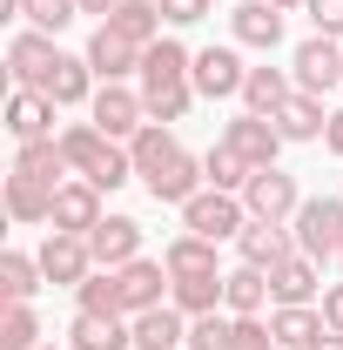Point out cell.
<instances>
[{
  "label": "cell",
  "mask_w": 343,
  "mask_h": 350,
  "mask_svg": "<svg viewBox=\"0 0 343 350\" xmlns=\"http://www.w3.org/2000/svg\"><path fill=\"white\" fill-rule=\"evenodd\" d=\"M276 337H269V323L262 317H236V337H229V350H269Z\"/></svg>",
  "instance_id": "7bdbcfd3"
},
{
  "label": "cell",
  "mask_w": 343,
  "mask_h": 350,
  "mask_svg": "<svg viewBox=\"0 0 343 350\" xmlns=\"http://www.w3.org/2000/svg\"><path fill=\"white\" fill-rule=\"evenodd\" d=\"M222 276H169V304L182 317H209V310H222Z\"/></svg>",
  "instance_id": "1f68e13d"
},
{
  "label": "cell",
  "mask_w": 343,
  "mask_h": 350,
  "mask_svg": "<svg viewBox=\"0 0 343 350\" xmlns=\"http://www.w3.org/2000/svg\"><path fill=\"white\" fill-rule=\"evenodd\" d=\"M330 269H337V276H343V250H337V262H330Z\"/></svg>",
  "instance_id": "681fc988"
},
{
  "label": "cell",
  "mask_w": 343,
  "mask_h": 350,
  "mask_svg": "<svg viewBox=\"0 0 343 350\" xmlns=\"http://www.w3.org/2000/svg\"><path fill=\"white\" fill-rule=\"evenodd\" d=\"M189 81L202 101H243V81H249V68H243V47L236 41H209L195 47V68H189Z\"/></svg>",
  "instance_id": "277c9868"
},
{
  "label": "cell",
  "mask_w": 343,
  "mask_h": 350,
  "mask_svg": "<svg viewBox=\"0 0 343 350\" xmlns=\"http://www.w3.org/2000/svg\"><path fill=\"white\" fill-rule=\"evenodd\" d=\"M87 250H94L101 269H122V262L141 256V222L135 216H101L94 229H87Z\"/></svg>",
  "instance_id": "d6986e66"
},
{
  "label": "cell",
  "mask_w": 343,
  "mask_h": 350,
  "mask_svg": "<svg viewBox=\"0 0 343 350\" xmlns=\"http://www.w3.org/2000/svg\"><path fill=\"white\" fill-rule=\"evenodd\" d=\"M276 129H283V142H323V129H330V108H323V94H290L276 115H269Z\"/></svg>",
  "instance_id": "d4e9b609"
},
{
  "label": "cell",
  "mask_w": 343,
  "mask_h": 350,
  "mask_svg": "<svg viewBox=\"0 0 343 350\" xmlns=\"http://www.w3.org/2000/svg\"><path fill=\"white\" fill-rule=\"evenodd\" d=\"M20 21L41 27V34H68L81 21V0H20Z\"/></svg>",
  "instance_id": "8d00e7d4"
},
{
  "label": "cell",
  "mask_w": 343,
  "mask_h": 350,
  "mask_svg": "<svg viewBox=\"0 0 343 350\" xmlns=\"http://www.w3.org/2000/svg\"><path fill=\"white\" fill-rule=\"evenodd\" d=\"M323 148H330V155H343V108H330V129H323Z\"/></svg>",
  "instance_id": "f6af8a7d"
},
{
  "label": "cell",
  "mask_w": 343,
  "mask_h": 350,
  "mask_svg": "<svg viewBox=\"0 0 343 350\" xmlns=\"http://www.w3.org/2000/svg\"><path fill=\"white\" fill-rule=\"evenodd\" d=\"M61 155H68V169L87 175L101 196H115L122 182H135V155H128V142L101 135L94 122H74V129H61Z\"/></svg>",
  "instance_id": "6da1fadb"
},
{
  "label": "cell",
  "mask_w": 343,
  "mask_h": 350,
  "mask_svg": "<svg viewBox=\"0 0 343 350\" xmlns=\"http://www.w3.org/2000/svg\"><path fill=\"white\" fill-rule=\"evenodd\" d=\"M182 229H189V236H209V243H236V236L249 229V209H243V196H229V189H202V196L182 202Z\"/></svg>",
  "instance_id": "3957f363"
},
{
  "label": "cell",
  "mask_w": 343,
  "mask_h": 350,
  "mask_svg": "<svg viewBox=\"0 0 343 350\" xmlns=\"http://www.w3.org/2000/svg\"><path fill=\"white\" fill-rule=\"evenodd\" d=\"M290 94H297V75H283V68L262 61V68H249V81H243V108L249 115H276Z\"/></svg>",
  "instance_id": "f546056e"
},
{
  "label": "cell",
  "mask_w": 343,
  "mask_h": 350,
  "mask_svg": "<svg viewBox=\"0 0 343 350\" xmlns=\"http://www.w3.org/2000/svg\"><path fill=\"white\" fill-rule=\"evenodd\" d=\"M74 310H94V317H122V283H115V269H94L81 290H74Z\"/></svg>",
  "instance_id": "74e56055"
},
{
  "label": "cell",
  "mask_w": 343,
  "mask_h": 350,
  "mask_svg": "<svg viewBox=\"0 0 343 350\" xmlns=\"http://www.w3.org/2000/svg\"><path fill=\"white\" fill-rule=\"evenodd\" d=\"M108 216L101 209V189L87 182V175H68L61 189H54V216H47V229H68V236H87L94 222Z\"/></svg>",
  "instance_id": "7c38bea8"
},
{
  "label": "cell",
  "mask_w": 343,
  "mask_h": 350,
  "mask_svg": "<svg viewBox=\"0 0 343 350\" xmlns=\"http://www.w3.org/2000/svg\"><path fill=\"white\" fill-rule=\"evenodd\" d=\"M283 256H297L290 222H249V229L236 236V262H249V269H276Z\"/></svg>",
  "instance_id": "44dd1931"
},
{
  "label": "cell",
  "mask_w": 343,
  "mask_h": 350,
  "mask_svg": "<svg viewBox=\"0 0 343 350\" xmlns=\"http://www.w3.org/2000/svg\"><path fill=\"white\" fill-rule=\"evenodd\" d=\"M0 202H7V216L20 222V229H41V222L54 216V189L20 182V175H7V182H0Z\"/></svg>",
  "instance_id": "f1b7e54d"
},
{
  "label": "cell",
  "mask_w": 343,
  "mask_h": 350,
  "mask_svg": "<svg viewBox=\"0 0 343 350\" xmlns=\"http://www.w3.org/2000/svg\"><path fill=\"white\" fill-rule=\"evenodd\" d=\"M128 323H135V350H189V317L175 304H155Z\"/></svg>",
  "instance_id": "cb8c5ba5"
},
{
  "label": "cell",
  "mask_w": 343,
  "mask_h": 350,
  "mask_svg": "<svg viewBox=\"0 0 343 350\" xmlns=\"http://www.w3.org/2000/svg\"><path fill=\"white\" fill-rule=\"evenodd\" d=\"M290 236H297L303 256L337 262V250H343V196H303V209H297V222H290Z\"/></svg>",
  "instance_id": "7a4b0ae2"
},
{
  "label": "cell",
  "mask_w": 343,
  "mask_h": 350,
  "mask_svg": "<svg viewBox=\"0 0 343 350\" xmlns=\"http://www.w3.org/2000/svg\"><path fill=\"white\" fill-rule=\"evenodd\" d=\"M215 250L222 243H209V236H169V250H162V262H169V276H222V262H215Z\"/></svg>",
  "instance_id": "83f0119b"
},
{
  "label": "cell",
  "mask_w": 343,
  "mask_h": 350,
  "mask_svg": "<svg viewBox=\"0 0 343 350\" xmlns=\"http://www.w3.org/2000/svg\"><path fill=\"white\" fill-rule=\"evenodd\" d=\"M155 7H162L169 27H195V21H209V14H215V0H155Z\"/></svg>",
  "instance_id": "60d3db41"
},
{
  "label": "cell",
  "mask_w": 343,
  "mask_h": 350,
  "mask_svg": "<svg viewBox=\"0 0 343 350\" xmlns=\"http://www.w3.org/2000/svg\"><path fill=\"white\" fill-rule=\"evenodd\" d=\"M101 27H115V34L135 41V47H155V41H162V7H155V0H122Z\"/></svg>",
  "instance_id": "4dcf8cb0"
},
{
  "label": "cell",
  "mask_w": 343,
  "mask_h": 350,
  "mask_svg": "<svg viewBox=\"0 0 343 350\" xmlns=\"http://www.w3.org/2000/svg\"><path fill=\"white\" fill-rule=\"evenodd\" d=\"M229 41L249 47V54H276V47H283V14H276L269 0H243V7H229Z\"/></svg>",
  "instance_id": "5bb4252c"
},
{
  "label": "cell",
  "mask_w": 343,
  "mask_h": 350,
  "mask_svg": "<svg viewBox=\"0 0 343 350\" xmlns=\"http://www.w3.org/2000/svg\"><path fill=\"white\" fill-rule=\"evenodd\" d=\"M243 209H249V222H297V209H303L297 175L256 169V175H249V189H243Z\"/></svg>",
  "instance_id": "52a82bcc"
},
{
  "label": "cell",
  "mask_w": 343,
  "mask_h": 350,
  "mask_svg": "<svg viewBox=\"0 0 343 350\" xmlns=\"http://www.w3.org/2000/svg\"><path fill=\"white\" fill-rule=\"evenodd\" d=\"M189 68H195V54L175 41V34H162L155 47H141V94H162V88H182L189 81ZM195 88V81H189Z\"/></svg>",
  "instance_id": "9a60e30c"
},
{
  "label": "cell",
  "mask_w": 343,
  "mask_h": 350,
  "mask_svg": "<svg viewBox=\"0 0 343 350\" xmlns=\"http://www.w3.org/2000/svg\"><path fill=\"white\" fill-rule=\"evenodd\" d=\"M269 7H276V14H303L310 0H269Z\"/></svg>",
  "instance_id": "c3c4849f"
},
{
  "label": "cell",
  "mask_w": 343,
  "mask_h": 350,
  "mask_svg": "<svg viewBox=\"0 0 343 350\" xmlns=\"http://www.w3.org/2000/svg\"><path fill=\"white\" fill-rule=\"evenodd\" d=\"M215 142H229L249 169H276V155H283V129H276L269 115H249V108H243V115H229Z\"/></svg>",
  "instance_id": "ba28073f"
},
{
  "label": "cell",
  "mask_w": 343,
  "mask_h": 350,
  "mask_svg": "<svg viewBox=\"0 0 343 350\" xmlns=\"http://www.w3.org/2000/svg\"><path fill=\"white\" fill-rule=\"evenodd\" d=\"M202 175H209V189H229V196H243L256 169H249V162H243V155H236L229 142H215L209 155H202Z\"/></svg>",
  "instance_id": "e575fe53"
},
{
  "label": "cell",
  "mask_w": 343,
  "mask_h": 350,
  "mask_svg": "<svg viewBox=\"0 0 343 350\" xmlns=\"http://www.w3.org/2000/svg\"><path fill=\"white\" fill-rule=\"evenodd\" d=\"M229 337H236V317H229V310L189 317V350H229Z\"/></svg>",
  "instance_id": "f35d334b"
},
{
  "label": "cell",
  "mask_w": 343,
  "mask_h": 350,
  "mask_svg": "<svg viewBox=\"0 0 343 350\" xmlns=\"http://www.w3.org/2000/svg\"><path fill=\"white\" fill-rule=\"evenodd\" d=\"M303 14H310V34H330V41H343V0H310Z\"/></svg>",
  "instance_id": "b9f144b4"
},
{
  "label": "cell",
  "mask_w": 343,
  "mask_h": 350,
  "mask_svg": "<svg viewBox=\"0 0 343 350\" xmlns=\"http://www.w3.org/2000/svg\"><path fill=\"white\" fill-rule=\"evenodd\" d=\"M222 310H229V317H262V310H269V269L236 262V269L222 276Z\"/></svg>",
  "instance_id": "4316f807"
},
{
  "label": "cell",
  "mask_w": 343,
  "mask_h": 350,
  "mask_svg": "<svg viewBox=\"0 0 343 350\" xmlns=\"http://www.w3.org/2000/svg\"><path fill=\"white\" fill-rule=\"evenodd\" d=\"M115 7H122V0H81V14H94V21H108Z\"/></svg>",
  "instance_id": "bcb514c9"
},
{
  "label": "cell",
  "mask_w": 343,
  "mask_h": 350,
  "mask_svg": "<svg viewBox=\"0 0 343 350\" xmlns=\"http://www.w3.org/2000/svg\"><path fill=\"white\" fill-rule=\"evenodd\" d=\"M81 54H87V68H94V81H128V75H141V47L122 41L115 27H94Z\"/></svg>",
  "instance_id": "2e32d148"
},
{
  "label": "cell",
  "mask_w": 343,
  "mask_h": 350,
  "mask_svg": "<svg viewBox=\"0 0 343 350\" xmlns=\"http://www.w3.org/2000/svg\"><path fill=\"white\" fill-rule=\"evenodd\" d=\"M141 189H148L162 209H182L189 196H202V189H209V175H202V155L175 148V155H169V162H162L155 175H141Z\"/></svg>",
  "instance_id": "30bf717a"
},
{
  "label": "cell",
  "mask_w": 343,
  "mask_h": 350,
  "mask_svg": "<svg viewBox=\"0 0 343 350\" xmlns=\"http://www.w3.org/2000/svg\"><path fill=\"white\" fill-rule=\"evenodd\" d=\"M87 122L101 135H115V142H135V135L148 129V101H141V88H128V81H101L94 101H87Z\"/></svg>",
  "instance_id": "5b68a950"
},
{
  "label": "cell",
  "mask_w": 343,
  "mask_h": 350,
  "mask_svg": "<svg viewBox=\"0 0 343 350\" xmlns=\"http://www.w3.org/2000/svg\"><path fill=\"white\" fill-rule=\"evenodd\" d=\"M310 350H343V337H337V330H323V337H316Z\"/></svg>",
  "instance_id": "7dc6e473"
},
{
  "label": "cell",
  "mask_w": 343,
  "mask_h": 350,
  "mask_svg": "<svg viewBox=\"0 0 343 350\" xmlns=\"http://www.w3.org/2000/svg\"><path fill=\"white\" fill-rule=\"evenodd\" d=\"M316 310H323V323L343 337V283H323V297H316Z\"/></svg>",
  "instance_id": "ee69618b"
},
{
  "label": "cell",
  "mask_w": 343,
  "mask_h": 350,
  "mask_svg": "<svg viewBox=\"0 0 343 350\" xmlns=\"http://www.w3.org/2000/svg\"><path fill=\"white\" fill-rule=\"evenodd\" d=\"M54 115H61V108L47 101L41 88H14V94H7V135H14V142H47V135H54Z\"/></svg>",
  "instance_id": "ffe728a7"
},
{
  "label": "cell",
  "mask_w": 343,
  "mask_h": 350,
  "mask_svg": "<svg viewBox=\"0 0 343 350\" xmlns=\"http://www.w3.org/2000/svg\"><path fill=\"white\" fill-rule=\"evenodd\" d=\"M323 330H330V323H323L316 304H276V310H269V337H276L283 350H310Z\"/></svg>",
  "instance_id": "484cf974"
},
{
  "label": "cell",
  "mask_w": 343,
  "mask_h": 350,
  "mask_svg": "<svg viewBox=\"0 0 343 350\" xmlns=\"http://www.w3.org/2000/svg\"><path fill=\"white\" fill-rule=\"evenodd\" d=\"M141 101H148V122H182V115H189V108H195V88L182 81V88H162V94H141Z\"/></svg>",
  "instance_id": "ab89813d"
},
{
  "label": "cell",
  "mask_w": 343,
  "mask_h": 350,
  "mask_svg": "<svg viewBox=\"0 0 343 350\" xmlns=\"http://www.w3.org/2000/svg\"><path fill=\"white\" fill-rule=\"evenodd\" d=\"M34 256H41V276H47V283H61V290H81L87 276L101 269L94 250H87V236H68V229H47Z\"/></svg>",
  "instance_id": "8992f818"
},
{
  "label": "cell",
  "mask_w": 343,
  "mask_h": 350,
  "mask_svg": "<svg viewBox=\"0 0 343 350\" xmlns=\"http://www.w3.org/2000/svg\"><path fill=\"white\" fill-rule=\"evenodd\" d=\"M323 297V262L316 256H283L276 269H269V304H316Z\"/></svg>",
  "instance_id": "e0dca14e"
},
{
  "label": "cell",
  "mask_w": 343,
  "mask_h": 350,
  "mask_svg": "<svg viewBox=\"0 0 343 350\" xmlns=\"http://www.w3.org/2000/svg\"><path fill=\"white\" fill-rule=\"evenodd\" d=\"M54 61H61V47H54V34H41V27H20V34L7 41V75H14V88H41L47 75H54Z\"/></svg>",
  "instance_id": "4fadbf2b"
},
{
  "label": "cell",
  "mask_w": 343,
  "mask_h": 350,
  "mask_svg": "<svg viewBox=\"0 0 343 350\" xmlns=\"http://www.w3.org/2000/svg\"><path fill=\"white\" fill-rule=\"evenodd\" d=\"M175 148H182V142H175V129H169V122H148V129L128 142V155H135V182H141V175H155V169H162V162L175 155Z\"/></svg>",
  "instance_id": "836d02e7"
},
{
  "label": "cell",
  "mask_w": 343,
  "mask_h": 350,
  "mask_svg": "<svg viewBox=\"0 0 343 350\" xmlns=\"http://www.w3.org/2000/svg\"><path fill=\"white\" fill-rule=\"evenodd\" d=\"M269 350H283V344H269Z\"/></svg>",
  "instance_id": "816d5d0a"
},
{
  "label": "cell",
  "mask_w": 343,
  "mask_h": 350,
  "mask_svg": "<svg viewBox=\"0 0 343 350\" xmlns=\"http://www.w3.org/2000/svg\"><path fill=\"white\" fill-rule=\"evenodd\" d=\"M7 175L41 182V189H61L74 169H68V155H61V135H47V142H14V169Z\"/></svg>",
  "instance_id": "ac0fdd59"
},
{
  "label": "cell",
  "mask_w": 343,
  "mask_h": 350,
  "mask_svg": "<svg viewBox=\"0 0 343 350\" xmlns=\"http://www.w3.org/2000/svg\"><path fill=\"white\" fill-rule=\"evenodd\" d=\"M290 75H297L303 94H330V88H343V41H330V34H310V41H297V54H290Z\"/></svg>",
  "instance_id": "9c48e42d"
},
{
  "label": "cell",
  "mask_w": 343,
  "mask_h": 350,
  "mask_svg": "<svg viewBox=\"0 0 343 350\" xmlns=\"http://www.w3.org/2000/svg\"><path fill=\"white\" fill-rule=\"evenodd\" d=\"M115 283H122V317H141V310L169 304V262L162 256H135L115 269Z\"/></svg>",
  "instance_id": "8fae6325"
},
{
  "label": "cell",
  "mask_w": 343,
  "mask_h": 350,
  "mask_svg": "<svg viewBox=\"0 0 343 350\" xmlns=\"http://www.w3.org/2000/svg\"><path fill=\"white\" fill-rule=\"evenodd\" d=\"M41 256H27V250H7L0 256V297L7 304H34V290H41Z\"/></svg>",
  "instance_id": "d6a6232c"
},
{
  "label": "cell",
  "mask_w": 343,
  "mask_h": 350,
  "mask_svg": "<svg viewBox=\"0 0 343 350\" xmlns=\"http://www.w3.org/2000/svg\"><path fill=\"white\" fill-rule=\"evenodd\" d=\"M94 68H87V54H61V61H54V75H47L41 81V94L47 101H54V108H87V101H94Z\"/></svg>",
  "instance_id": "7402d4cb"
},
{
  "label": "cell",
  "mask_w": 343,
  "mask_h": 350,
  "mask_svg": "<svg viewBox=\"0 0 343 350\" xmlns=\"http://www.w3.org/2000/svg\"><path fill=\"white\" fill-rule=\"evenodd\" d=\"M41 350H68V344H41Z\"/></svg>",
  "instance_id": "f907efd6"
},
{
  "label": "cell",
  "mask_w": 343,
  "mask_h": 350,
  "mask_svg": "<svg viewBox=\"0 0 343 350\" xmlns=\"http://www.w3.org/2000/svg\"><path fill=\"white\" fill-rule=\"evenodd\" d=\"M68 350H135V323H128V317L74 310V323H68Z\"/></svg>",
  "instance_id": "603a6c76"
},
{
  "label": "cell",
  "mask_w": 343,
  "mask_h": 350,
  "mask_svg": "<svg viewBox=\"0 0 343 350\" xmlns=\"http://www.w3.org/2000/svg\"><path fill=\"white\" fill-rule=\"evenodd\" d=\"M0 350H41V317H34V304L0 310Z\"/></svg>",
  "instance_id": "d590c367"
}]
</instances>
